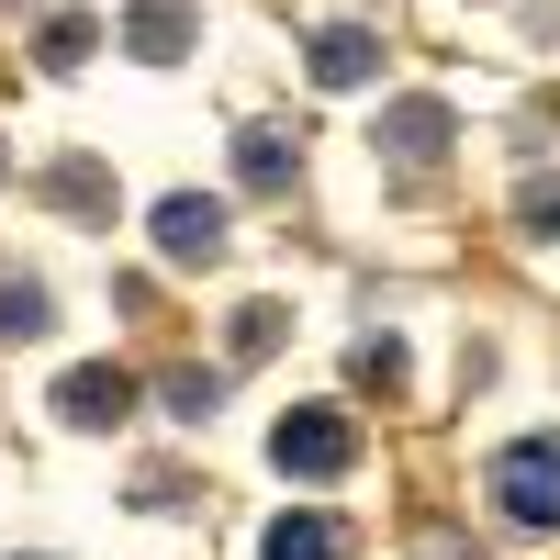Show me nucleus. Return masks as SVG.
Returning a JSON list of instances; mask_svg holds the SVG:
<instances>
[{
	"mask_svg": "<svg viewBox=\"0 0 560 560\" xmlns=\"http://www.w3.org/2000/svg\"><path fill=\"white\" fill-rule=\"evenodd\" d=\"M493 504H504V527L549 538V527H560V438H516V448H493Z\"/></svg>",
	"mask_w": 560,
	"mask_h": 560,
	"instance_id": "1",
	"label": "nucleus"
},
{
	"mask_svg": "<svg viewBox=\"0 0 560 560\" xmlns=\"http://www.w3.org/2000/svg\"><path fill=\"white\" fill-rule=\"evenodd\" d=\"M269 459H280V471H303V482H337L348 459H359V427H348V415H325V404H292V415L269 427Z\"/></svg>",
	"mask_w": 560,
	"mask_h": 560,
	"instance_id": "2",
	"label": "nucleus"
},
{
	"mask_svg": "<svg viewBox=\"0 0 560 560\" xmlns=\"http://www.w3.org/2000/svg\"><path fill=\"white\" fill-rule=\"evenodd\" d=\"M158 258H168V269H202V258H224V202H202V191H168V202H158Z\"/></svg>",
	"mask_w": 560,
	"mask_h": 560,
	"instance_id": "3",
	"label": "nucleus"
},
{
	"mask_svg": "<svg viewBox=\"0 0 560 560\" xmlns=\"http://www.w3.org/2000/svg\"><path fill=\"white\" fill-rule=\"evenodd\" d=\"M57 415H68V427H124V415H135V382H124V370H68V382H57Z\"/></svg>",
	"mask_w": 560,
	"mask_h": 560,
	"instance_id": "4",
	"label": "nucleus"
},
{
	"mask_svg": "<svg viewBox=\"0 0 560 560\" xmlns=\"http://www.w3.org/2000/svg\"><path fill=\"white\" fill-rule=\"evenodd\" d=\"M124 45H135L147 68H168L179 45H191V0H135V12H124Z\"/></svg>",
	"mask_w": 560,
	"mask_h": 560,
	"instance_id": "5",
	"label": "nucleus"
},
{
	"mask_svg": "<svg viewBox=\"0 0 560 560\" xmlns=\"http://www.w3.org/2000/svg\"><path fill=\"white\" fill-rule=\"evenodd\" d=\"M370 68H382V34H359V23H325V34H314V79H325V90H359Z\"/></svg>",
	"mask_w": 560,
	"mask_h": 560,
	"instance_id": "6",
	"label": "nucleus"
},
{
	"mask_svg": "<svg viewBox=\"0 0 560 560\" xmlns=\"http://www.w3.org/2000/svg\"><path fill=\"white\" fill-rule=\"evenodd\" d=\"M382 147H393L404 168H427V158L448 147V102H393V113H382Z\"/></svg>",
	"mask_w": 560,
	"mask_h": 560,
	"instance_id": "7",
	"label": "nucleus"
},
{
	"mask_svg": "<svg viewBox=\"0 0 560 560\" xmlns=\"http://www.w3.org/2000/svg\"><path fill=\"white\" fill-rule=\"evenodd\" d=\"M236 168H247V191H280V179H292V135H280V124H247V135H236Z\"/></svg>",
	"mask_w": 560,
	"mask_h": 560,
	"instance_id": "8",
	"label": "nucleus"
},
{
	"mask_svg": "<svg viewBox=\"0 0 560 560\" xmlns=\"http://www.w3.org/2000/svg\"><path fill=\"white\" fill-rule=\"evenodd\" d=\"M258 549H269V560H348V538L325 527V516H280V527H269Z\"/></svg>",
	"mask_w": 560,
	"mask_h": 560,
	"instance_id": "9",
	"label": "nucleus"
},
{
	"mask_svg": "<svg viewBox=\"0 0 560 560\" xmlns=\"http://www.w3.org/2000/svg\"><path fill=\"white\" fill-rule=\"evenodd\" d=\"M45 280H0V337H45Z\"/></svg>",
	"mask_w": 560,
	"mask_h": 560,
	"instance_id": "10",
	"label": "nucleus"
},
{
	"mask_svg": "<svg viewBox=\"0 0 560 560\" xmlns=\"http://www.w3.org/2000/svg\"><path fill=\"white\" fill-rule=\"evenodd\" d=\"M90 45H102V34H90V12H57V23H45V68H79Z\"/></svg>",
	"mask_w": 560,
	"mask_h": 560,
	"instance_id": "11",
	"label": "nucleus"
},
{
	"mask_svg": "<svg viewBox=\"0 0 560 560\" xmlns=\"http://www.w3.org/2000/svg\"><path fill=\"white\" fill-rule=\"evenodd\" d=\"M213 393H224L213 370H179V382H168V415H191V427H202V415H213Z\"/></svg>",
	"mask_w": 560,
	"mask_h": 560,
	"instance_id": "12",
	"label": "nucleus"
},
{
	"mask_svg": "<svg viewBox=\"0 0 560 560\" xmlns=\"http://www.w3.org/2000/svg\"><path fill=\"white\" fill-rule=\"evenodd\" d=\"M527 236H560V179H538V191H527Z\"/></svg>",
	"mask_w": 560,
	"mask_h": 560,
	"instance_id": "13",
	"label": "nucleus"
},
{
	"mask_svg": "<svg viewBox=\"0 0 560 560\" xmlns=\"http://www.w3.org/2000/svg\"><path fill=\"white\" fill-rule=\"evenodd\" d=\"M0 168H12V158H0Z\"/></svg>",
	"mask_w": 560,
	"mask_h": 560,
	"instance_id": "14",
	"label": "nucleus"
}]
</instances>
